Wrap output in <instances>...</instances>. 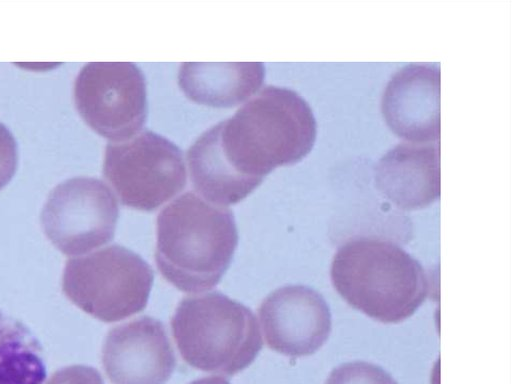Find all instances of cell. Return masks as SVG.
Segmentation results:
<instances>
[{"label": "cell", "mask_w": 512, "mask_h": 384, "mask_svg": "<svg viewBox=\"0 0 512 384\" xmlns=\"http://www.w3.org/2000/svg\"><path fill=\"white\" fill-rule=\"evenodd\" d=\"M217 124L221 149L231 166L261 182L273 169L307 156L317 135L309 104L296 91L272 85Z\"/></svg>", "instance_id": "obj_1"}, {"label": "cell", "mask_w": 512, "mask_h": 384, "mask_svg": "<svg viewBox=\"0 0 512 384\" xmlns=\"http://www.w3.org/2000/svg\"><path fill=\"white\" fill-rule=\"evenodd\" d=\"M190 179L205 200L233 205L246 198L261 181L238 173L222 152L218 124L202 133L187 152Z\"/></svg>", "instance_id": "obj_14"}, {"label": "cell", "mask_w": 512, "mask_h": 384, "mask_svg": "<svg viewBox=\"0 0 512 384\" xmlns=\"http://www.w3.org/2000/svg\"><path fill=\"white\" fill-rule=\"evenodd\" d=\"M378 190L403 210L423 209L440 196L439 143L398 144L377 163Z\"/></svg>", "instance_id": "obj_12"}, {"label": "cell", "mask_w": 512, "mask_h": 384, "mask_svg": "<svg viewBox=\"0 0 512 384\" xmlns=\"http://www.w3.org/2000/svg\"><path fill=\"white\" fill-rule=\"evenodd\" d=\"M265 68L260 62L182 63L178 84L190 100L217 108L236 106L262 85Z\"/></svg>", "instance_id": "obj_13"}, {"label": "cell", "mask_w": 512, "mask_h": 384, "mask_svg": "<svg viewBox=\"0 0 512 384\" xmlns=\"http://www.w3.org/2000/svg\"><path fill=\"white\" fill-rule=\"evenodd\" d=\"M40 342L18 319L0 309V384H44Z\"/></svg>", "instance_id": "obj_15"}, {"label": "cell", "mask_w": 512, "mask_h": 384, "mask_svg": "<svg viewBox=\"0 0 512 384\" xmlns=\"http://www.w3.org/2000/svg\"><path fill=\"white\" fill-rule=\"evenodd\" d=\"M238 244L233 212L186 192L157 217L155 261L178 290L199 293L215 287Z\"/></svg>", "instance_id": "obj_2"}, {"label": "cell", "mask_w": 512, "mask_h": 384, "mask_svg": "<svg viewBox=\"0 0 512 384\" xmlns=\"http://www.w3.org/2000/svg\"><path fill=\"white\" fill-rule=\"evenodd\" d=\"M171 329L183 360L204 372L232 376L247 368L263 347L253 312L218 291L185 297Z\"/></svg>", "instance_id": "obj_4"}, {"label": "cell", "mask_w": 512, "mask_h": 384, "mask_svg": "<svg viewBox=\"0 0 512 384\" xmlns=\"http://www.w3.org/2000/svg\"><path fill=\"white\" fill-rule=\"evenodd\" d=\"M325 384H398L394 378L380 366L354 361L344 363L333 369Z\"/></svg>", "instance_id": "obj_16"}, {"label": "cell", "mask_w": 512, "mask_h": 384, "mask_svg": "<svg viewBox=\"0 0 512 384\" xmlns=\"http://www.w3.org/2000/svg\"><path fill=\"white\" fill-rule=\"evenodd\" d=\"M102 364L112 384H165L176 357L163 323L142 316L108 332Z\"/></svg>", "instance_id": "obj_10"}, {"label": "cell", "mask_w": 512, "mask_h": 384, "mask_svg": "<svg viewBox=\"0 0 512 384\" xmlns=\"http://www.w3.org/2000/svg\"><path fill=\"white\" fill-rule=\"evenodd\" d=\"M267 346L289 357L315 353L331 332V313L324 298L303 285L271 292L258 309Z\"/></svg>", "instance_id": "obj_9"}, {"label": "cell", "mask_w": 512, "mask_h": 384, "mask_svg": "<svg viewBox=\"0 0 512 384\" xmlns=\"http://www.w3.org/2000/svg\"><path fill=\"white\" fill-rule=\"evenodd\" d=\"M103 175L122 205L153 211L186 185L182 151L149 130L105 148Z\"/></svg>", "instance_id": "obj_6"}, {"label": "cell", "mask_w": 512, "mask_h": 384, "mask_svg": "<svg viewBox=\"0 0 512 384\" xmlns=\"http://www.w3.org/2000/svg\"><path fill=\"white\" fill-rule=\"evenodd\" d=\"M439 95V66L411 63L388 82L381 101L383 117L401 138L415 143L438 141Z\"/></svg>", "instance_id": "obj_11"}, {"label": "cell", "mask_w": 512, "mask_h": 384, "mask_svg": "<svg viewBox=\"0 0 512 384\" xmlns=\"http://www.w3.org/2000/svg\"><path fill=\"white\" fill-rule=\"evenodd\" d=\"M190 384H230L227 380L217 376L204 377L197 379Z\"/></svg>", "instance_id": "obj_19"}, {"label": "cell", "mask_w": 512, "mask_h": 384, "mask_svg": "<svg viewBox=\"0 0 512 384\" xmlns=\"http://www.w3.org/2000/svg\"><path fill=\"white\" fill-rule=\"evenodd\" d=\"M18 163L17 143L13 134L0 123V190L15 174Z\"/></svg>", "instance_id": "obj_17"}, {"label": "cell", "mask_w": 512, "mask_h": 384, "mask_svg": "<svg viewBox=\"0 0 512 384\" xmlns=\"http://www.w3.org/2000/svg\"><path fill=\"white\" fill-rule=\"evenodd\" d=\"M338 294L353 308L386 324L400 323L423 304L429 278L397 244L378 237H356L341 245L330 270Z\"/></svg>", "instance_id": "obj_3"}, {"label": "cell", "mask_w": 512, "mask_h": 384, "mask_svg": "<svg viewBox=\"0 0 512 384\" xmlns=\"http://www.w3.org/2000/svg\"><path fill=\"white\" fill-rule=\"evenodd\" d=\"M153 281V269L140 255L115 244L70 259L62 286L76 306L110 323L143 311Z\"/></svg>", "instance_id": "obj_5"}, {"label": "cell", "mask_w": 512, "mask_h": 384, "mask_svg": "<svg viewBox=\"0 0 512 384\" xmlns=\"http://www.w3.org/2000/svg\"><path fill=\"white\" fill-rule=\"evenodd\" d=\"M74 102L85 123L113 141L127 140L143 127L147 117L146 82L130 62H91L74 83Z\"/></svg>", "instance_id": "obj_7"}, {"label": "cell", "mask_w": 512, "mask_h": 384, "mask_svg": "<svg viewBox=\"0 0 512 384\" xmlns=\"http://www.w3.org/2000/svg\"><path fill=\"white\" fill-rule=\"evenodd\" d=\"M46 384H104L100 373L93 367L76 365L54 373Z\"/></svg>", "instance_id": "obj_18"}, {"label": "cell", "mask_w": 512, "mask_h": 384, "mask_svg": "<svg viewBox=\"0 0 512 384\" xmlns=\"http://www.w3.org/2000/svg\"><path fill=\"white\" fill-rule=\"evenodd\" d=\"M119 208L115 195L101 180L74 177L55 186L41 213L51 243L67 256L86 254L115 233Z\"/></svg>", "instance_id": "obj_8"}]
</instances>
